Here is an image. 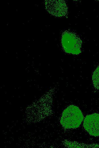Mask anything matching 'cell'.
Here are the masks:
<instances>
[{"label": "cell", "instance_id": "obj_1", "mask_svg": "<svg viewBox=\"0 0 99 148\" xmlns=\"http://www.w3.org/2000/svg\"><path fill=\"white\" fill-rule=\"evenodd\" d=\"M84 119L83 114L79 107L71 105L63 111L60 119V123L66 129L78 128Z\"/></svg>", "mask_w": 99, "mask_h": 148}, {"label": "cell", "instance_id": "obj_2", "mask_svg": "<svg viewBox=\"0 0 99 148\" xmlns=\"http://www.w3.org/2000/svg\"><path fill=\"white\" fill-rule=\"evenodd\" d=\"M61 43L64 50L67 53L77 55L81 52L82 42L73 33L65 32L62 36Z\"/></svg>", "mask_w": 99, "mask_h": 148}, {"label": "cell", "instance_id": "obj_3", "mask_svg": "<svg viewBox=\"0 0 99 148\" xmlns=\"http://www.w3.org/2000/svg\"><path fill=\"white\" fill-rule=\"evenodd\" d=\"M83 126L90 135L99 136V113H94L86 116L84 120Z\"/></svg>", "mask_w": 99, "mask_h": 148}, {"label": "cell", "instance_id": "obj_4", "mask_svg": "<svg viewBox=\"0 0 99 148\" xmlns=\"http://www.w3.org/2000/svg\"><path fill=\"white\" fill-rule=\"evenodd\" d=\"M46 4L47 11L54 16L62 17L65 16L67 12L66 5L63 1H47Z\"/></svg>", "mask_w": 99, "mask_h": 148}, {"label": "cell", "instance_id": "obj_5", "mask_svg": "<svg viewBox=\"0 0 99 148\" xmlns=\"http://www.w3.org/2000/svg\"><path fill=\"white\" fill-rule=\"evenodd\" d=\"M92 78L94 87L97 89H99V66L93 72Z\"/></svg>", "mask_w": 99, "mask_h": 148}]
</instances>
